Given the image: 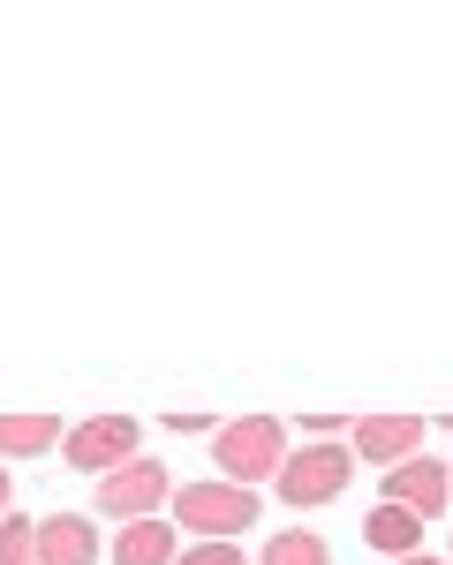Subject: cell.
Masks as SVG:
<instances>
[{
	"mask_svg": "<svg viewBox=\"0 0 453 565\" xmlns=\"http://www.w3.org/2000/svg\"><path fill=\"white\" fill-rule=\"evenodd\" d=\"M280 460H287V423H280V415H242V423H220V430H212V468H220V482H234V490L272 482Z\"/></svg>",
	"mask_w": 453,
	"mask_h": 565,
	"instance_id": "1",
	"label": "cell"
},
{
	"mask_svg": "<svg viewBox=\"0 0 453 565\" xmlns=\"http://www.w3.org/2000/svg\"><path fill=\"white\" fill-rule=\"evenodd\" d=\"M348 476H356V452H348V445H303V452L280 460L272 490H280L295 513H310V505H333V498L348 490Z\"/></svg>",
	"mask_w": 453,
	"mask_h": 565,
	"instance_id": "2",
	"label": "cell"
},
{
	"mask_svg": "<svg viewBox=\"0 0 453 565\" xmlns=\"http://www.w3.org/2000/svg\"><path fill=\"white\" fill-rule=\"evenodd\" d=\"M175 498V476L159 460H122L114 476H98V513L106 521H159V505Z\"/></svg>",
	"mask_w": 453,
	"mask_h": 565,
	"instance_id": "3",
	"label": "cell"
},
{
	"mask_svg": "<svg viewBox=\"0 0 453 565\" xmlns=\"http://www.w3.org/2000/svg\"><path fill=\"white\" fill-rule=\"evenodd\" d=\"M175 513H181V527H197L204 543H227L234 527H257V490H234V482H181Z\"/></svg>",
	"mask_w": 453,
	"mask_h": 565,
	"instance_id": "4",
	"label": "cell"
},
{
	"mask_svg": "<svg viewBox=\"0 0 453 565\" xmlns=\"http://www.w3.org/2000/svg\"><path fill=\"white\" fill-rule=\"evenodd\" d=\"M61 452L84 476H114L122 460H136V415H91V423H76L61 437Z\"/></svg>",
	"mask_w": 453,
	"mask_h": 565,
	"instance_id": "5",
	"label": "cell"
},
{
	"mask_svg": "<svg viewBox=\"0 0 453 565\" xmlns=\"http://www.w3.org/2000/svg\"><path fill=\"white\" fill-rule=\"evenodd\" d=\"M386 505H401L415 521H439L453 505V482H446V460H431V452H408L401 468H386Z\"/></svg>",
	"mask_w": 453,
	"mask_h": 565,
	"instance_id": "6",
	"label": "cell"
},
{
	"mask_svg": "<svg viewBox=\"0 0 453 565\" xmlns=\"http://www.w3.org/2000/svg\"><path fill=\"white\" fill-rule=\"evenodd\" d=\"M348 437H356V460H370V468H401L408 452H423V415H356Z\"/></svg>",
	"mask_w": 453,
	"mask_h": 565,
	"instance_id": "7",
	"label": "cell"
},
{
	"mask_svg": "<svg viewBox=\"0 0 453 565\" xmlns=\"http://www.w3.org/2000/svg\"><path fill=\"white\" fill-rule=\"evenodd\" d=\"M39 565H98V527L84 513H45L39 521Z\"/></svg>",
	"mask_w": 453,
	"mask_h": 565,
	"instance_id": "8",
	"label": "cell"
},
{
	"mask_svg": "<svg viewBox=\"0 0 453 565\" xmlns=\"http://www.w3.org/2000/svg\"><path fill=\"white\" fill-rule=\"evenodd\" d=\"M362 543H370L386 565H393V558H415V551H423V521H415V513H401V505H378V513L362 521Z\"/></svg>",
	"mask_w": 453,
	"mask_h": 565,
	"instance_id": "9",
	"label": "cell"
},
{
	"mask_svg": "<svg viewBox=\"0 0 453 565\" xmlns=\"http://www.w3.org/2000/svg\"><path fill=\"white\" fill-rule=\"evenodd\" d=\"M61 445V415H0V460H39Z\"/></svg>",
	"mask_w": 453,
	"mask_h": 565,
	"instance_id": "10",
	"label": "cell"
},
{
	"mask_svg": "<svg viewBox=\"0 0 453 565\" xmlns=\"http://www.w3.org/2000/svg\"><path fill=\"white\" fill-rule=\"evenodd\" d=\"M114 565H175V527L167 521H129L114 535Z\"/></svg>",
	"mask_w": 453,
	"mask_h": 565,
	"instance_id": "11",
	"label": "cell"
},
{
	"mask_svg": "<svg viewBox=\"0 0 453 565\" xmlns=\"http://www.w3.org/2000/svg\"><path fill=\"white\" fill-rule=\"evenodd\" d=\"M257 565H333V543H325V535H310V527H280Z\"/></svg>",
	"mask_w": 453,
	"mask_h": 565,
	"instance_id": "12",
	"label": "cell"
},
{
	"mask_svg": "<svg viewBox=\"0 0 453 565\" xmlns=\"http://www.w3.org/2000/svg\"><path fill=\"white\" fill-rule=\"evenodd\" d=\"M0 565H39V521L0 513Z\"/></svg>",
	"mask_w": 453,
	"mask_h": 565,
	"instance_id": "13",
	"label": "cell"
},
{
	"mask_svg": "<svg viewBox=\"0 0 453 565\" xmlns=\"http://www.w3.org/2000/svg\"><path fill=\"white\" fill-rule=\"evenodd\" d=\"M175 565H242V551L234 543H189V551H175Z\"/></svg>",
	"mask_w": 453,
	"mask_h": 565,
	"instance_id": "14",
	"label": "cell"
},
{
	"mask_svg": "<svg viewBox=\"0 0 453 565\" xmlns=\"http://www.w3.org/2000/svg\"><path fill=\"white\" fill-rule=\"evenodd\" d=\"M303 430H310L317 445H333V437L348 430V415H333V407H317V415H303Z\"/></svg>",
	"mask_w": 453,
	"mask_h": 565,
	"instance_id": "15",
	"label": "cell"
},
{
	"mask_svg": "<svg viewBox=\"0 0 453 565\" xmlns=\"http://www.w3.org/2000/svg\"><path fill=\"white\" fill-rule=\"evenodd\" d=\"M167 430H220V423H212L204 407H175V415H167Z\"/></svg>",
	"mask_w": 453,
	"mask_h": 565,
	"instance_id": "16",
	"label": "cell"
},
{
	"mask_svg": "<svg viewBox=\"0 0 453 565\" xmlns=\"http://www.w3.org/2000/svg\"><path fill=\"white\" fill-rule=\"evenodd\" d=\"M393 565H446V558H423V551H415V558H393Z\"/></svg>",
	"mask_w": 453,
	"mask_h": 565,
	"instance_id": "17",
	"label": "cell"
},
{
	"mask_svg": "<svg viewBox=\"0 0 453 565\" xmlns=\"http://www.w3.org/2000/svg\"><path fill=\"white\" fill-rule=\"evenodd\" d=\"M8 490H15V482H8V468H0V513H8Z\"/></svg>",
	"mask_w": 453,
	"mask_h": 565,
	"instance_id": "18",
	"label": "cell"
},
{
	"mask_svg": "<svg viewBox=\"0 0 453 565\" xmlns=\"http://www.w3.org/2000/svg\"><path fill=\"white\" fill-rule=\"evenodd\" d=\"M446 482H453V460H446Z\"/></svg>",
	"mask_w": 453,
	"mask_h": 565,
	"instance_id": "19",
	"label": "cell"
}]
</instances>
